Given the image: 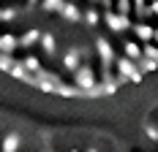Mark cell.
Here are the masks:
<instances>
[{
	"mask_svg": "<svg viewBox=\"0 0 158 152\" xmlns=\"http://www.w3.org/2000/svg\"><path fill=\"white\" fill-rule=\"evenodd\" d=\"M134 35H136V41L139 44H153L156 41V27H150V25H144V22H136L134 25Z\"/></svg>",
	"mask_w": 158,
	"mask_h": 152,
	"instance_id": "6",
	"label": "cell"
},
{
	"mask_svg": "<svg viewBox=\"0 0 158 152\" xmlns=\"http://www.w3.org/2000/svg\"><path fill=\"white\" fill-rule=\"evenodd\" d=\"M150 14H158V0H156V3H150Z\"/></svg>",
	"mask_w": 158,
	"mask_h": 152,
	"instance_id": "24",
	"label": "cell"
},
{
	"mask_svg": "<svg viewBox=\"0 0 158 152\" xmlns=\"http://www.w3.org/2000/svg\"><path fill=\"white\" fill-rule=\"evenodd\" d=\"M71 76H74V79H71V82H74V87H79V90L85 92V95H87V92H90V90H95V87L101 84V79L95 76L93 65H90V62H87V60L82 62V68H79L77 74H71Z\"/></svg>",
	"mask_w": 158,
	"mask_h": 152,
	"instance_id": "1",
	"label": "cell"
},
{
	"mask_svg": "<svg viewBox=\"0 0 158 152\" xmlns=\"http://www.w3.org/2000/svg\"><path fill=\"white\" fill-rule=\"evenodd\" d=\"M134 14L136 16H150V3H147V0H134Z\"/></svg>",
	"mask_w": 158,
	"mask_h": 152,
	"instance_id": "16",
	"label": "cell"
},
{
	"mask_svg": "<svg viewBox=\"0 0 158 152\" xmlns=\"http://www.w3.org/2000/svg\"><path fill=\"white\" fill-rule=\"evenodd\" d=\"M68 152H79V150H74V147H71V150H68Z\"/></svg>",
	"mask_w": 158,
	"mask_h": 152,
	"instance_id": "30",
	"label": "cell"
},
{
	"mask_svg": "<svg viewBox=\"0 0 158 152\" xmlns=\"http://www.w3.org/2000/svg\"><path fill=\"white\" fill-rule=\"evenodd\" d=\"M22 65L30 71V74H38L41 71V60L38 57H33V54H27V57H22Z\"/></svg>",
	"mask_w": 158,
	"mask_h": 152,
	"instance_id": "15",
	"label": "cell"
},
{
	"mask_svg": "<svg viewBox=\"0 0 158 152\" xmlns=\"http://www.w3.org/2000/svg\"><path fill=\"white\" fill-rule=\"evenodd\" d=\"M142 128H144V136L150 138L153 144H158V125H156V122H150V120H147Z\"/></svg>",
	"mask_w": 158,
	"mask_h": 152,
	"instance_id": "18",
	"label": "cell"
},
{
	"mask_svg": "<svg viewBox=\"0 0 158 152\" xmlns=\"http://www.w3.org/2000/svg\"><path fill=\"white\" fill-rule=\"evenodd\" d=\"M0 22H3V8H0Z\"/></svg>",
	"mask_w": 158,
	"mask_h": 152,
	"instance_id": "29",
	"label": "cell"
},
{
	"mask_svg": "<svg viewBox=\"0 0 158 152\" xmlns=\"http://www.w3.org/2000/svg\"><path fill=\"white\" fill-rule=\"evenodd\" d=\"M19 147H22V136L14 130L0 138V152H19Z\"/></svg>",
	"mask_w": 158,
	"mask_h": 152,
	"instance_id": "8",
	"label": "cell"
},
{
	"mask_svg": "<svg viewBox=\"0 0 158 152\" xmlns=\"http://www.w3.org/2000/svg\"><path fill=\"white\" fill-rule=\"evenodd\" d=\"M98 3H101V0H90V6H98Z\"/></svg>",
	"mask_w": 158,
	"mask_h": 152,
	"instance_id": "27",
	"label": "cell"
},
{
	"mask_svg": "<svg viewBox=\"0 0 158 152\" xmlns=\"http://www.w3.org/2000/svg\"><path fill=\"white\" fill-rule=\"evenodd\" d=\"M60 16H63L65 22H71V25H74V22H82V19H85V11H82V8H79L77 3L71 0V3H65V6H63Z\"/></svg>",
	"mask_w": 158,
	"mask_h": 152,
	"instance_id": "7",
	"label": "cell"
},
{
	"mask_svg": "<svg viewBox=\"0 0 158 152\" xmlns=\"http://www.w3.org/2000/svg\"><path fill=\"white\" fill-rule=\"evenodd\" d=\"M82 62H85V52L79 46H68L65 54L60 57V65H63V71H68V74H77L79 68H82Z\"/></svg>",
	"mask_w": 158,
	"mask_h": 152,
	"instance_id": "5",
	"label": "cell"
},
{
	"mask_svg": "<svg viewBox=\"0 0 158 152\" xmlns=\"http://www.w3.org/2000/svg\"><path fill=\"white\" fill-rule=\"evenodd\" d=\"M101 16H104V25H106V27H109L114 35H123L126 30H134V22H131V16L117 14L114 8H106V11H101Z\"/></svg>",
	"mask_w": 158,
	"mask_h": 152,
	"instance_id": "3",
	"label": "cell"
},
{
	"mask_svg": "<svg viewBox=\"0 0 158 152\" xmlns=\"http://www.w3.org/2000/svg\"><path fill=\"white\" fill-rule=\"evenodd\" d=\"M156 44H158V27H156Z\"/></svg>",
	"mask_w": 158,
	"mask_h": 152,
	"instance_id": "28",
	"label": "cell"
},
{
	"mask_svg": "<svg viewBox=\"0 0 158 152\" xmlns=\"http://www.w3.org/2000/svg\"><path fill=\"white\" fill-rule=\"evenodd\" d=\"M114 3H117V0H101V6H104V11H106V8H112Z\"/></svg>",
	"mask_w": 158,
	"mask_h": 152,
	"instance_id": "23",
	"label": "cell"
},
{
	"mask_svg": "<svg viewBox=\"0 0 158 152\" xmlns=\"http://www.w3.org/2000/svg\"><path fill=\"white\" fill-rule=\"evenodd\" d=\"M85 25H90V27H95L98 22H104V16H101V11L95 8V6H90V8H85V19H82Z\"/></svg>",
	"mask_w": 158,
	"mask_h": 152,
	"instance_id": "13",
	"label": "cell"
},
{
	"mask_svg": "<svg viewBox=\"0 0 158 152\" xmlns=\"http://www.w3.org/2000/svg\"><path fill=\"white\" fill-rule=\"evenodd\" d=\"M85 152H98V150H95V147H87V150H85Z\"/></svg>",
	"mask_w": 158,
	"mask_h": 152,
	"instance_id": "26",
	"label": "cell"
},
{
	"mask_svg": "<svg viewBox=\"0 0 158 152\" xmlns=\"http://www.w3.org/2000/svg\"><path fill=\"white\" fill-rule=\"evenodd\" d=\"M41 49H44V54H49V57L57 54V44H55V35L52 33H44L41 35Z\"/></svg>",
	"mask_w": 158,
	"mask_h": 152,
	"instance_id": "12",
	"label": "cell"
},
{
	"mask_svg": "<svg viewBox=\"0 0 158 152\" xmlns=\"http://www.w3.org/2000/svg\"><path fill=\"white\" fill-rule=\"evenodd\" d=\"M114 11H117V14H126V16H131V14H134V0H117Z\"/></svg>",
	"mask_w": 158,
	"mask_h": 152,
	"instance_id": "20",
	"label": "cell"
},
{
	"mask_svg": "<svg viewBox=\"0 0 158 152\" xmlns=\"http://www.w3.org/2000/svg\"><path fill=\"white\" fill-rule=\"evenodd\" d=\"M123 49H126V57H131L134 62L139 60V57H144V49H142V44H139V41L126 38V41H123Z\"/></svg>",
	"mask_w": 158,
	"mask_h": 152,
	"instance_id": "11",
	"label": "cell"
},
{
	"mask_svg": "<svg viewBox=\"0 0 158 152\" xmlns=\"http://www.w3.org/2000/svg\"><path fill=\"white\" fill-rule=\"evenodd\" d=\"M35 3H41V0H27V6H35Z\"/></svg>",
	"mask_w": 158,
	"mask_h": 152,
	"instance_id": "25",
	"label": "cell"
},
{
	"mask_svg": "<svg viewBox=\"0 0 158 152\" xmlns=\"http://www.w3.org/2000/svg\"><path fill=\"white\" fill-rule=\"evenodd\" d=\"M14 65H16L14 54H0V71H3V74H11Z\"/></svg>",
	"mask_w": 158,
	"mask_h": 152,
	"instance_id": "19",
	"label": "cell"
},
{
	"mask_svg": "<svg viewBox=\"0 0 158 152\" xmlns=\"http://www.w3.org/2000/svg\"><path fill=\"white\" fill-rule=\"evenodd\" d=\"M136 68H139L142 74H153V71H156L158 65H156L153 60H150V57H139V60H136Z\"/></svg>",
	"mask_w": 158,
	"mask_h": 152,
	"instance_id": "17",
	"label": "cell"
},
{
	"mask_svg": "<svg viewBox=\"0 0 158 152\" xmlns=\"http://www.w3.org/2000/svg\"><path fill=\"white\" fill-rule=\"evenodd\" d=\"M16 19V8H3V22H14Z\"/></svg>",
	"mask_w": 158,
	"mask_h": 152,
	"instance_id": "22",
	"label": "cell"
},
{
	"mask_svg": "<svg viewBox=\"0 0 158 152\" xmlns=\"http://www.w3.org/2000/svg\"><path fill=\"white\" fill-rule=\"evenodd\" d=\"M41 35H44L41 30H35V27H27V30L19 35V46H22V49H30V46L41 44Z\"/></svg>",
	"mask_w": 158,
	"mask_h": 152,
	"instance_id": "9",
	"label": "cell"
},
{
	"mask_svg": "<svg viewBox=\"0 0 158 152\" xmlns=\"http://www.w3.org/2000/svg\"><path fill=\"white\" fill-rule=\"evenodd\" d=\"M65 6V0H41V8L47 11V14H60Z\"/></svg>",
	"mask_w": 158,
	"mask_h": 152,
	"instance_id": "14",
	"label": "cell"
},
{
	"mask_svg": "<svg viewBox=\"0 0 158 152\" xmlns=\"http://www.w3.org/2000/svg\"><path fill=\"white\" fill-rule=\"evenodd\" d=\"M114 65H117V74H120V76H126L131 84H142L144 74L139 71V68H136V62L131 60V57H126V54H123V57H117V60H114Z\"/></svg>",
	"mask_w": 158,
	"mask_h": 152,
	"instance_id": "4",
	"label": "cell"
},
{
	"mask_svg": "<svg viewBox=\"0 0 158 152\" xmlns=\"http://www.w3.org/2000/svg\"><path fill=\"white\" fill-rule=\"evenodd\" d=\"M16 46H19V35H14V33H0V54H14Z\"/></svg>",
	"mask_w": 158,
	"mask_h": 152,
	"instance_id": "10",
	"label": "cell"
},
{
	"mask_svg": "<svg viewBox=\"0 0 158 152\" xmlns=\"http://www.w3.org/2000/svg\"><path fill=\"white\" fill-rule=\"evenodd\" d=\"M142 49H144V57H150V60L158 65V44H144Z\"/></svg>",
	"mask_w": 158,
	"mask_h": 152,
	"instance_id": "21",
	"label": "cell"
},
{
	"mask_svg": "<svg viewBox=\"0 0 158 152\" xmlns=\"http://www.w3.org/2000/svg\"><path fill=\"white\" fill-rule=\"evenodd\" d=\"M95 52H98V57H101V65H104V76H112V65L117 60V54H114V46L109 44V38L106 35H95Z\"/></svg>",
	"mask_w": 158,
	"mask_h": 152,
	"instance_id": "2",
	"label": "cell"
}]
</instances>
